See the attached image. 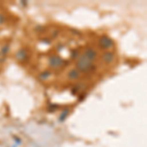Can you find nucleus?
<instances>
[{
    "label": "nucleus",
    "mask_w": 147,
    "mask_h": 147,
    "mask_svg": "<svg viewBox=\"0 0 147 147\" xmlns=\"http://www.w3.org/2000/svg\"><path fill=\"white\" fill-rule=\"evenodd\" d=\"M68 114H69V111H68V110H66V113H65V112H63V113H62V115L60 116V120H61V121H63L64 119H65L66 117H67V115H68Z\"/></svg>",
    "instance_id": "nucleus-9"
},
{
    "label": "nucleus",
    "mask_w": 147,
    "mask_h": 147,
    "mask_svg": "<svg viewBox=\"0 0 147 147\" xmlns=\"http://www.w3.org/2000/svg\"><path fill=\"white\" fill-rule=\"evenodd\" d=\"M102 59L104 60L106 63H111L112 61L114 60V54L112 52H105L102 56Z\"/></svg>",
    "instance_id": "nucleus-6"
},
{
    "label": "nucleus",
    "mask_w": 147,
    "mask_h": 147,
    "mask_svg": "<svg viewBox=\"0 0 147 147\" xmlns=\"http://www.w3.org/2000/svg\"><path fill=\"white\" fill-rule=\"evenodd\" d=\"M113 40L111 39V38L109 37V36H101L100 39H99V45L101 48H103V49H108V48L112 47L113 46Z\"/></svg>",
    "instance_id": "nucleus-3"
},
{
    "label": "nucleus",
    "mask_w": 147,
    "mask_h": 147,
    "mask_svg": "<svg viewBox=\"0 0 147 147\" xmlns=\"http://www.w3.org/2000/svg\"><path fill=\"white\" fill-rule=\"evenodd\" d=\"M92 68H93L92 62L89 61L84 54L80 55L79 59H78L77 61V70L79 71V72L86 73L88 72V71H90Z\"/></svg>",
    "instance_id": "nucleus-1"
},
{
    "label": "nucleus",
    "mask_w": 147,
    "mask_h": 147,
    "mask_svg": "<svg viewBox=\"0 0 147 147\" xmlns=\"http://www.w3.org/2000/svg\"><path fill=\"white\" fill-rule=\"evenodd\" d=\"M26 57H27V52H26V50L25 49H21L18 51V53H17V59L18 60H25L26 59Z\"/></svg>",
    "instance_id": "nucleus-7"
},
{
    "label": "nucleus",
    "mask_w": 147,
    "mask_h": 147,
    "mask_svg": "<svg viewBox=\"0 0 147 147\" xmlns=\"http://www.w3.org/2000/svg\"><path fill=\"white\" fill-rule=\"evenodd\" d=\"M50 76V72H47V71H45V72H43L42 74L40 75V79L41 80H46L48 77Z\"/></svg>",
    "instance_id": "nucleus-8"
},
{
    "label": "nucleus",
    "mask_w": 147,
    "mask_h": 147,
    "mask_svg": "<svg viewBox=\"0 0 147 147\" xmlns=\"http://www.w3.org/2000/svg\"><path fill=\"white\" fill-rule=\"evenodd\" d=\"M63 65V59L58 55H51L49 57V66L51 68H59Z\"/></svg>",
    "instance_id": "nucleus-2"
},
{
    "label": "nucleus",
    "mask_w": 147,
    "mask_h": 147,
    "mask_svg": "<svg viewBox=\"0 0 147 147\" xmlns=\"http://www.w3.org/2000/svg\"><path fill=\"white\" fill-rule=\"evenodd\" d=\"M84 55L89 61L92 62L94 59L96 58V56H97V53H96V51L94 49H92V48H86V49L84 50Z\"/></svg>",
    "instance_id": "nucleus-4"
},
{
    "label": "nucleus",
    "mask_w": 147,
    "mask_h": 147,
    "mask_svg": "<svg viewBox=\"0 0 147 147\" xmlns=\"http://www.w3.org/2000/svg\"><path fill=\"white\" fill-rule=\"evenodd\" d=\"M79 77H80V72L77 69H73V70H71L68 73V78L70 80H77L79 79Z\"/></svg>",
    "instance_id": "nucleus-5"
}]
</instances>
